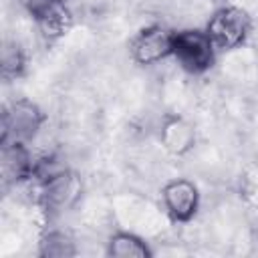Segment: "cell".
<instances>
[{"label": "cell", "instance_id": "3", "mask_svg": "<svg viewBox=\"0 0 258 258\" xmlns=\"http://www.w3.org/2000/svg\"><path fill=\"white\" fill-rule=\"evenodd\" d=\"M40 123L38 109L28 101H18L10 111L4 113V141L10 137L12 143H24L34 135Z\"/></svg>", "mask_w": 258, "mask_h": 258}, {"label": "cell", "instance_id": "6", "mask_svg": "<svg viewBox=\"0 0 258 258\" xmlns=\"http://www.w3.org/2000/svg\"><path fill=\"white\" fill-rule=\"evenodd\" d=\"M111 252L117 256H143V254H147L145 246L131 236H117L111 242Z\"/></svg>", "mask_w": 258, "mask_h": 258}, {"label": "cell", "instance_id": "7", "mask_svg": "<svg viewBox=\"0 0 258 258\" xmlns=\"http://www.w3.org/2000/svg\"><path fill=\"white\" fill-rule=\"evenodd\" d=\"M22 67V56L18 52L16 46H6L4 52H2V71L4 75H16L18 69Z\"/></svg>", "mask_w": 258, "mask_h": 258}, {"label": "cell", "instance_id": "4", "mask_svg": "<svg viewBox=\"0 0 258 258\" xmlns=\"http://www.w3.org/2000/svg\"><path fill=\"white\" fill-rule=\"evenodd\" d=\"M173 48V34H169L167 30L155 26V28H147L143 30L137 40L133 42V54L139 62H155L159 58H163L165 54H169Z\"/></svg>", "mask_w": 258, "mask_h": 258}, {"label": "cell", "instance_id": "2", "mask_svg": "<svg viewBox=\"0 0 258 258\" xmlns=\"http://www.w3.org/2000/svg\"><path fill=\"white\" fill-rule=\"evenodd\" d=\"M248 28H250V22L246 12H242L240 8H224L212 18L208 26V36L214 42V46L232 48L242 42Z\"/></svg>", "mask_w": 258, "mask_h": 258}, {"label": "cell", "instance_id": "1", "mask_svg": "<svg viewBox=\"0 0 258 258\" xmlns=\"http://www.w3.org/2000/svg\"><path fill=\"white\" fill-rule=\"evenodd\" d=\"M214 42L210 40L208 32L200 30H183L173 34V48L171 52L187 71H204L212 62L214 54Z\"/></svg>", "mask_w": 258, "mask_h": 258}, {"label": "cell", "instance_id": "5", "mask_svg": "<svg viewBox=\"0 0 258 258\" xmlns=\"http://www.w3.org/2000/svg\"><path fill=\"white\" fill-rule=\"evenodd\" d=\"M165 202L173 216L189 218L196 210V189L187 181H173L165 187Z\"/></svg>", "mask_w": 258, "mask_h": 258}]
</instances>
